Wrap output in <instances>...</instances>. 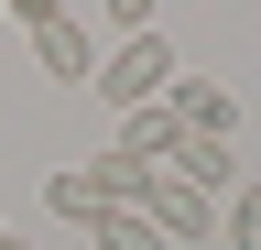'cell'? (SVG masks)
Returning <instances> with one entry per match:
<instances>
[{"label":"cell","mask_w":261,"mask_h":250,"mask_svg":"<svg viewBox=\"0 0 261 250\" xmlns=\"http://www.w3.org/2000/svg\"><path fill=\"white\" fill-rule=\"evenodd\" d=\"M174 76H185V66H174V44H163V33H130L120 54H98V87H87V98H109V109L130 120V109H152Z\"/></svg>","instance_id":"cell-1"},{"label":"cell","mask_w":261,"mask_h":250,"mask_svg":"<svg viewBox=\"0 0 261 250\" xmlns=\"http://www.w3.org/2000/svg\"><path fill=\"white\" fill-rule=\"evenodd\" d=\"M22 33H33V54H44V76H55V87H98V54H87V22H76V11L22 0Z\"/></svg>","instance_id":"cell-2"},{"label":"cell","mask_w":261,"mask_h":250,"mask_svg":"<svg viewBox=\"0 0 261 250\" xmlns=\"http://www.w3.org/2000/svg\"><path fill=\"white\" fill-rule=\"evenodd\" d=\"M163 109H174L185 142H228V131H240V98H228L218 76H174V87H163Z\"/></svg>","instance_id":"cell-3"},{"label":"cell","mask_w":261,"mask_h":250,"mask_svg":"<svg viewBox=\"0 0 261 250\" xmlns=\"http://www.w3.org/2000/svg\"><path fill=\"white\" fill-rule=\"evenodd\" d=\"M142 217H152V229H163V239H174V250L218 229V207H207V196H196V185H174V174H152V185H142Z\"/></svg>","instance_id":"cell-4"},{"label":"cell","mask_w":261,"mask_h":250,"mask_svg":"<svg viewBox=\"0 0 261 250\" xmlns=\"http://www.w3.org/2000/svg\"><path fill=\"white\" fill-rule=\"evenodd\" d=\"M152 174L196 185L207 207H228V196H240V163H228V142H174V163H152Z\"/></svg>","instance_id":"cell-5"},{"label":"cell","mask_w":261,"mask_h":250,"mask_svg":"<svg viewBox=\"0 0 261 250\" xmlns=\"http://www.w3.org/2000/svg\"><path fill=\"white\" fill-rule=\"evenodd\" d=\"M174 142H185V131H174V109H163V98L120 120V152H130V163H174Z\"/></svg>","instance_id":"cell-6"},{"label":"cell","mask_w":261,"mask_h":250,"mask_svg":"<svg viewBox=\"0 0 261 250\" xmlns=\"http://www.w3.org/2000/svg\"><path fill=\"white\" fill-rule=\"evenodd\" d=\"M87 185H98V217L109 207H142V185H152V163H130V152H98V163H76Z\"/></svg>","instance_id":"cell-7"},{"label":"cell","mask_w":261,"mask_h":250,"mask_svg":"<svg viewBox=\"0 0 261 250\" xmlns=\"http://www.w3.org/2000/svg\"><path fill=\"white\" fill-rule=\"evenodd\" d=\"M87 239H98V250H174V239H163L142 207H109V217H87Z\"/></svg>","instance_id":"cell-8"},{"label":"cell","mask_w":261,"mask_h":250,"mask_svg":"<svg viewBox=\"0 0 261 250\" xmlns=\"http://www.w3.org/2000/svg\"><path fill=\"white\" fill-rule=\"evenodd\" d=\"M44 207H55V217H76V229H87V217H98V185H87L76 163H65V174H44Z\"/></svg>","instance_id":"cell-9"},{"label":"cell","mask_w":261,"mask_h":250,"mask_svg":"<svg viewBox=\"0 0 261 250\" xmlns=\"http://www.w3.org/2000/svg\"><path fill=\"white\" fill-rule=\"evenodd\" d=\"M218 229L240 239V250H261V174H240V196L218 207Z\"/></svg>","instance_id":"cell-10"},{"label":"cell","mask_w":261,"mask_h":250,"mask_svg":"<svg viewBox=\"0 0 261 250\" xmlns=\"http://www.w3.org/2000/svg\"><path fill=\"white\" fill-rule=\"evenodd\" d=\"M0 250H22V239H11V229H0Z\"/></svg>","instance_id":"cell-11"}]
</instances>
